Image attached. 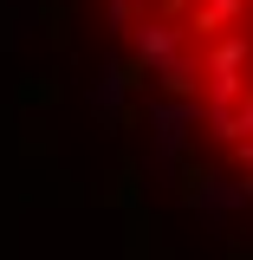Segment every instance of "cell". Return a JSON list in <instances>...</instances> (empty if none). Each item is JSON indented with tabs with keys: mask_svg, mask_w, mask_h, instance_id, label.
Here are the masks:
<instances>
[{
	"mask_svg": "<svg viewBox=\"0 0 253 260\" xmlns=\"http://www.w3.org/2000/svg\"><path fill=\"white\" fill-rule=\"evenodd\" d=\"M182 202H189L195 215H208V221H227V215H247L253 208V182L247 176L227 182V176H214V169H201L189 189H182Z\"/></svg>",
	"mask_w": 253,
	"mask_h": 260,
	"instance_id": "cell-3",
	"label": "cell"
},
{
	"mask_svg": "<svg viewBox=\"0 0 253 260\" xmlns=\"http://www.w3.org/2000/svg\"><path fill=\"white\" fill-rule=\"evenodd\" d=\"M234 156H240V169H247V176H253V143H240V150H234Z\"/></svg>",
	"mask_w": 253,
	"mask_h": 260,
	"instance_id": "cell-9",
	"label": "cell"
},
{
	"mask_svg": "<svg viewBox=\"0 0 253 260\" xmlns=\"http://www.w3.org/2000/svg\"><path fill=\"white\" fill-rule=\"evenodd\" d=\"M150 85H156L162 98H208V52H201V46L175 52L169 65H156V72H150Z\"/></svg>",
	"mask_w": 253,
	"mask_h": 260,
	"instance_id": "cell-4",
	"label": "cell"
},
{
	"mask_svg": "<svg viewBox=\"0 0 253 260\" xmlns=\"http://www.w3.org/2000/svg\"><path fill=\"white\" fill-rule=\"evenodd\" d=\"M124 91H130V72H124V65H104V72H97V85H91V111L104 117V124H117Z\"/></svg>",
	"mask_w": 253,
	"mask_h": 260,
	"instance_id": "cell-6",
	"label": "cell"
},
{
	"mask_svg": "<svg viewBox=\"0 0 253 260\" xmlns=\"http://www.w3.org/2000/svg\"><path fill=\"white\" fill-rule=\"evenodd\" d=\"M201 52H208V78H247L253 72V32H221Z\"/></svg>",
	"mask_w": 253,
	"mask_h": 260,
	"instance_id": "cell-5",
	"label": "cell"
},
{
	"mask_svg": "<svg viewBox=\"0 0 253 260\" xmlns=\"http://www.w3.org/2000/svg\"><path fill=\"white\" fill-rule=\"evenodd\" d=\"M189 46H195L189 20H169V13H143V20H136V32H130V52H136V65H143V72L169 65L175 52H189Z\"/></svg>",
	"mask_w": 253,
	"mask_h": 260,
	"instance_id": "cell-2",
	"label": "cell"
},
{
	"mask_svg": "<svg viewBox=\"0 0 253 260\" xmlns=\"http://www.w3.org/2000/svg\"><path fill=\"white\" fill-rule=\"evenodd\" d=\"M0 7H7V13H13V7H20V0H0Z\"/></svg>",
	"mask_w": 253,
	"mask_h": 260,
	"instance_id": "cell-10",
	"label": "cell"
},
{
	"mask_svg": "<svg viewBox=\"0 0 253 260\" xmlns=\"http://www.w3.org/2000/svg\"><path fill=\"white\" fill-rule=\"evenodd\" d=\"M221 26H253V0H201Z\"/></svg>",
	"mask_w": 253,
	"mask_h": 260,
	"instance_id": "cell-8",
	"label": "cell"
},
{
	"mask_svg": "<svg viewBox=\"0 0 253 260\" xmlns=\"http://www.w3.org/2000/svg\"><path fill=\"white\" fill-rule=\"evenodd\" d=\"M162 0H104V20H111V32H136V20L143 13H156Z\"/></svg>",
	"mask_w": 253,
	"mask_h": 260,
	"instance_id": "cell-7",
	"label": "cell"
},
{
	"mask_svg": "<svg viewBox=\"0 0 253 260\" xmlns=\"http://www.w3.org/2000/svg\"><path fill=\"white\" fill-rule=\"evenodd\" d=\"M208 117V98H150V143H156V176L169 182L189 156V130Z\"/></svg>",
	"mask_w": 253,
	"mask_h": 260,
	"instance_id": "cell-1",
	"label": "cell"
}]
</instances>
